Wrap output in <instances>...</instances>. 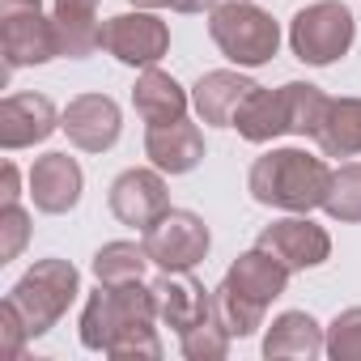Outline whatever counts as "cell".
<instances>
[{
    "label": "cell",
    "mask_w": 361,
    "mask_h": 361,
    "mask_svg": "<svg viewBox=\"0 0 361 361\" xmlns=\"http://www.w3.org/2000/svg\"><path fill=\"white\" fill-rule=\"evenodd\" d=\"M0 51L9 73L60 56L56 22L43 18V0H0Z\"/></svg>",
    "instance_id": "8992f818"
},
{
    "label": "cell",
    "mask_w": 361,
    "mask_h": 361,
    "mask_svg": "<svg viewBox=\"0 0 361 361\" xmlns=\"http://www.w3.org/2000/svg\"><path fill=\"white\" fill-rule=\"evenodd\" d=\"M132 106L145 123H174L188 115V94L170 73L161 68H145L132 85Z\"/></svg>",
    "instance_id": "44dd1931"
},
{
    "label": "cell",
    "mask_w": 361,
    "mask_h": 361,
    "mask_svg": "<svg viewBox=\"0 0 361 361\" xmlns=\"http://www.w3.org/2000/svg\"><path fill=\"white\" fill-rule=\"evenodd\" d=\"M353 13L340 5V0H319V5H306L293 22H289V47L302 64H336L348 47H353Z\"/></svg>",
    "instance_id": "5b68a950"
},
{
    "label": "cell",
    "mask_w": 361,
    "mask_h": 361,
    "mask_svg": "<svg viewBox=\"0 0 361 361\" xmlns=\"http://www.w3.org/2000/svg\"><path fill=\"white\" fill-rule=\"evenodd\" d=\"M226 281H230L238 293H247V298H255V302L268 306V302H276V298L285 293V285H289V268H285L272 251L255 247V251H243V255L230 264Z\"/></svg>",
    "instance_id": "ac0fdd59"
},
{
    "label": "cell",
    "mask_w": 361,
    "mask_h": 361,
    "mask_svg": "<svg viewBox=\"0 0 361 361\" xmlns=\"http://www.w3.org/2000/svg\"><path fill=\"white\" fill-rule=\"evenodd\" d=\"M285 102H289V132L293 136H314L331 98L319 85H310V81H289L285 85Z\"/></svg>",
    "instance_id": "d4e9b609"
},
{
    "label": "cell",
    "mask_w": 361,
    "mask_h": 361,
    "mask_svg": "<svg viewBox=\"0 0 361 361\" xmlns=\"http://www.w3.org/2000/svg\"><path fill=\"white\" fill-rule=\"evenodd\" d=\"M314 140H319V149L327 157L361 153V98H331Z\"/></svg>",
    "instance_id": "7402d4cb"
},
{
    "label": "cell",
    "mask_w": 361,
    "mask_h": 361,
    "mask_svg": "<svg viewBox=\"0 0 361 361\" xmlns=\"http://www.w3.org/2000/svg\"><path fill=\"white\" fill-rule=\"evenodd\" d=\"M170 209V196H166V178H161V170L153 166V170H123L115 183H111V213L123 221V226H132V230H149L161 213Z\"/></svg>",
    "instance_id": "9c48e42d"
},
{
    "label": "cell",
    "mask_w": 361,
    "mask_h": 361,
    "mask_svg": "<svg viewBox=\"0 0 361 361\" xmlns=\"http://www.w3.org/2000/svg\"><path fill=\"white\" fill-rule=\"evenodd\" d=\"M209 35L221 47V56L234 60L238 68H259L281 47V26L272 22V13H264L251 0H226V5H217L209 18Z\"/></svg>",
    "instance_id": "3957f363"
},
{
    "label": "cell",
    "mask_w": 361,
    "mask_h": 361,
    "mask_svg": "<svg viewBox=\"0 0 361 361\" xmlns=\"http://www.w3.org/2000/svg\"><path fill=\"white\" fill-rule=\"evenodd\" d=\"M26 340H30V327H26L22 310L5 298V302H0V357H5V361H18V357L26 353Z\"/></svg>",
    "instance_id": "f546056e"
},
{
    "label": "cell",
    "mask_w": 361,
    "mask_h": 361,
    "mask_svg": "<svg viewBox=\"0 0 361 361\" xmlns=\"http://www.w3.org/2000/svg\"><path fill=\"white\" fill-rule=\"evenodd\" d=\"M136 9H161V5H170V0H132Z\"/></svg>",
    "instance_id": "d6a6232c"
},
{
    "label": "cell",
    "mask_w": 361,
    "mask_h": 361,
    "mask_svg": "<svg viewBox=\"0 0 361 361\" xmlns=\"http://www.w3.org/2000/svg\"><path fill=\"white\" fill-rule=\"evenodd\" d=\"M327 357L331 361H361V306H348L327 327Z\"/></svg>",
    "instance_id": "83f0119b"
},
{
    "label": "cell",
    "mask_w": 361,
    "mask_h": 361,
    "mask_svg": "<svg viewBox=\"0 0 361 361\" xmlns=\"http://www.w3.org/2000/svg\"><path fill=\"white\" fill-rule=\"evenodd\" d=\"M153 319H157L153 285L149 289L140 281L98 285V293H90L81 310V344L115 361H157L161 340Z\"/></svg>",
    "instance_id": "6da1fadb"
},
{
    "label": "cell",
    "mask_w": 361,
    "mask_h": 361,
    "mask_svg": "<svg viewBox=\"0 0 361 361\" xmlns=\"http://www.w3.org/2000/svg\"><path fill=\"white\" fill-rule=\"evenodd\" d=\"M145 247L136 243H106L98 255H94V276L98 285H128V281H140L145 276Z\"/></svg>",
    "instance_id": "cb8c5ba5"
},
{
    "label": "cell",
    "mask_w": 361,
    "mask_h": 361,
    "mask_svg": "<svg viewBox=\"0 0 361 361\" xmlns=\"http://www.w3.org/2000/svg\"><path fill=\"white\" fill-rule=\"evenodd\" d=\"M255 247L272 251L289 272L319 268V264L331 255V238H327V230H323V226H314L310 217H285V221L264 226Z\"/></svg>",
    "instance_id": "30bf717a"
},
{
    "label": "cell",
    "mask_w": 361,
    "mask_h": 361,
    "mask_svg": "<svg viewBox=\"0 0 361 361\" xmlns=\"http://www.w3.org/2000/svg\"><path fill=\"white\" fill-rule=\"evenodd\" d=\"M26 238H30V217H26V209H22V204H5V209H0V264L18 259L22 247H26Z\"/></svg>",
    "instance_id": "f1b7e54d"
},
{
    "label": "cell",
    "mask_w": 361,
    "mask_h": 361,
    "mask_svg": "<svg viewBox=\"0 0 361 361\" xmlns=\"http://www.w3.org/2000/svg\"><path fill=\"white\" fill-rule=\"evenodd\" d=\"M209 226L188 209H166L140 238L149 264H157L161 272H192L209 255Z\"/></svg>",
    "instance_id": "52a82bcc"
},
{
    "label": "cell",
    "mask_w": 361,
    "mask_h": 361,
    "mask_svg": "<svg viewBox=\"0 0 361 361\" xmlns=\"http://www.w3.org/2000/svg\"><path fill=\"white\" fill-rule=\"evenodd\" d=\"M221 0H170V9L178 13H204V9H217Z\"/></svg>",
    "instance_id": "1f68e13d"
},
{
    "label": "cell",
    "mask_w": 361,
    "mask_h": 361,
    "mask_svg": "<svg viewBox=\"0 0 361 361\" xmlns=\"http://www.w3.org/2000/svg\"><path fill=\"white\" fill-rule=\"evenodd\" d=\"M153 302H157V319L178 336L213 314V293L188 272H166L153 285Z\"/></svg>",
    "instance_id": "4fadbf2b"
},
{
    "label": "cell",
    "mask_w": 361,
    "mask_h": 361,
    "mask_svg": "<svg viewBox=\"0 0 361 361\" xmlns=\"http://www.w3.org/2000/svg\"><path fill=\"white\" fill-rule=\"evenodd\" d=\"M102 47L119 60V64H132V68H153L166 47H170V30L161 18H153L149 9L140 13H115L102 22Z\"/></svg>",
    "instance_id": "ba28073f"
},
{
    "label": "cell",
    "mask_w": 361,
    "mask_h": 361,
    "mask_svg": "<svg viewBox=\"0 0 361 361\" xmlns=\"http://www.w3.org/2000/svg\"><path fill=\"white\" fill-rule=\"evenodd\" d=\"M331 188V170L323 157H310L302 149H272L264 157H255L251 174H247V192L255 204L268 209H285V213H310L323 209Z\"/></svg>",
    "instance_id": "7a4b0ae2"
},
{
    "label": "cell",
    "mask_w": 361,
    "mask_h": 361,
    "mask_svg": "<svg viewBox=\"0 0 361 361\" xmlns=\"http://www.w3.org/2000/svg\"><path fill=\"white\" fill-rule=\"evenodd\" d=\"M264 302H255V298H247V293H238L230 281H221L217 289H213V319L230 331V336H255L259 327H264Z\"/></svg>",
    "instance_id": "603a6c76"
},
{
    "label": "cell",
    "mask_w": 361,
    "mask_h": 361,
    "mask_svg": "<svg viewBox=\"0 0 361 361\" xmlns=\"http://www.w3.org/2000/svg\"><path fill=\"white\" fill-rule=\"evenodd\" d=\"M251 90H255L251 77L230 73V68H217V73H204V77L196 81L192 102H196V111H200L204 123H213V128H230L234 115H238V106H243V98H247Z\"/></svg>",
    "instance_id": "2e32d148"
},
{
    "label": "cell",
    "mask_w": 361,
    "mask_h": 361,
    "mask_svg": "<svg viewBox=\"0 0 361 361\" xmlns=\"http://www.w3.org/2000/svg\"><path fill=\"white\" fill-rule=\"evenodd\" d=\"M60 128L68 132V140H73L77 149H85V153H106V149L119 140V128H123V123H119L115 98H106V94H81V98L68 102Z\"/></svg>",
    "instance_id": "8fae6325"
},
{
    "label": "cell",
    "mask_w": 361,
    "mask_h": 361,
    "mask_svg": "<svg viewBox=\"0 0 361 361\" xmlns=\"http://www.w3.org/2000/svg\"><path fill=\"white\" fill-rule=\"evenodd\" d=\"M60 128L56 106L43 94H9L0 102V145L5 149H30L47 140Z\"/></svg>",
    "instance_id": "5bb4252c"
},
{
    "label": "cell",
    "mask_w": 361,
    "mask_h": 361,
    "mask_svg": "<svg viewBox=\"0 0 361 361\" xmlns=\"http://www.w3.org/2000/svg\"><path fill=\"white\" fill-rule=\"evenodd\" d=\"M22 188V174H18V166L13 161H5V170H0V209H5V204H18V192Z\"/></svg>",
    "instance_id": "4dcf8cb0"
},
{
    "label": "cell",
    "mask_w": 361,
    "mask_h": 361,
    "mask_svg": "<svg viewBox=\"0 0 361 361\" xmlns=\"http://www.w3.org/2000/svg\"><path fill=\"white\" fill-rule=\"evenodd\" d=\"M230 331L209 314L204 323H196V327H188L183 336H178V348H183V357L188 361H221L226 353H230Z\"/></svg>",
    "instance_id": "4316f807"
},
{
    "label": "cell",
    "mask_w": 361,
    "mask_h": 361,
    "mask_svg": "<svg viewBox=\"0 0 361 361\" xmlns=\"http://www.w3.org/2000/svg\"><path fill=\"white\" fill-rule=\"evenodd\" d=\"M77 289H81V276H77V268L68 259H39L13 285L9 302L22 310V319L30 327V340H39V336H47L64 319V310L73 306Z\"/></svg>",
    "instance_id": "277c9868"
},
{
    "label": "cell",
    "mask_w": 361,
    "mask_h": 361,
    "mask_svg": "<svg viewBox=\"0 0 361 361\" xmlns=\"http://www.w3.org/2000/svg\"><path fill=\"white\" fill-rule=\"evenodd\" d=\"M230 128H238V136L251 140V145H264V140L285 136V132H289L285 85H281V90H259V85H255V90L243 98V106H238V115H234Z\"/></svg>",
    "instance_id": "e0dca14e"
},
{
    "label": "cell",
    "mask_w": 361,
    "mask_h": 361,
    "mask_svg": "<svg viewBox=\"0 0 361 361\" xmlns=\"http://www.w3.org/2000/svg\"><path fill=\"white\" fill-rule=\"evenodd\" d=\"M327 353V336L323 327L306 314V310H285L281 319H272L268 336H264V357L281 361V357H319Z\"/></svg>",
    "instance_id": "ffe728a7"
},
{
    "label": "cell",
    "mask_w": 361,
    "mask_h": 361,
    "mask_svg": "<svg viewBox=\"0 0 361 361\" xmlns=\"http://www.w3.org/2000/svg\"><path fill=\"white\" fill-rule=\"evenodd\" d=\"M81 166L77 157L68 153H43L35 166H30V196H35V209L39 213H73L77 200H81Z\"/></svg>",
    "instance_id": "7c38bea8"
},
{
    "label": "cell",
    "mask_w": 361,
    "mask_h": 361,
    "mask_svg": "<svg viewBox=\"0 0 361 361\" xmlns=\"http://www.w3.org/2000/svg\"><path fill=\"white\" fill-rule=\"evenodd\" d=\"M56 39H60V56L68 60H85L90 51L102 47V26H98V0H56Z\"/></svg>",
    "instance_id": "d6986e66"
},
{
    "label": "cell",
    "mask_w": 361,
    "mask_h": 361,
    "mask_svg": "<svg viewBox=\"0 0 361 361\" xmlns=\"http://www.w3.org/2000/svg\"><path fill=\"white\" fill-rule=\"evenodd\" d=\"M145 153L161 174H188L204 157V136L196 123L174 119V123H149L145 132Z\"/></svg>",
    "instance_id": "9a60e30c"
},
{
    "label": "cell",
    "mask_w": 361,
    "mask_h": 361,
    "mask_svg": "<svg viewBox=\"0 0 361 361\" xmlns=\"http://www.w3.org/2000/svg\"><path fill=\"white\" fill-rule=\"evenodd\" d=\"M323 209L336 221H361V161L331 170V188H327Z\"/></svg>",
    "instance_id": "484cf974"
}]
</instances>
